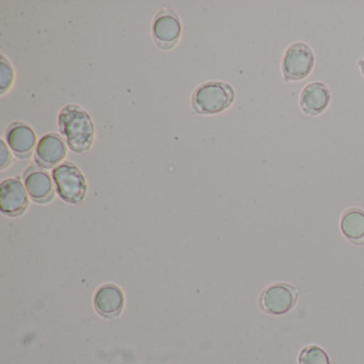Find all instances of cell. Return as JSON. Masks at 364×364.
Listing matches in <instances>:
<instances>
[{"instance_id":"obj_1","label":"cell","mask_w":364,"mask_h":364,"mask_svg":"<svg viewBox=\"0 0 364 364\" xmlns=\"http://www.w3.org/2000/svg\"><path fill=\"white\" fill-rule=\"evenodd\" d=\"M59 129L69 148L76 153H86L95 140V125L86 110L69 105L59 114Z\"/></svg>"},{"instance_id":"obj_2","label":"cell","mask_w":364,"mask_h":364,"mask_svg":"<svg viewBox=\"0 0 364 364\" xmlns=\"http://www.w3.org/2000/svg\"><path fill=\"white\" fill-rule=\"evenodd\" d=\"M234 97L233 88L225 82H206L199 87L193 95V109L198 114H218L232 105Z\"/></svg>"},{"instance_id":"obj_3","label":"cell","mask_w":364,"mask_h":364,"mask_svg":"<svg viewBox=\"0 0 364 364\" xmlns=\"http://www.w3.org/2000/svg\"><path fill=\"white\" fill-rule=\"evenodd\" d=\"M57 191L63 201L80 203L87 193V183L84 174L74 164H61L53 171Z\"/></svg>"},{"instance_id":"obj_4","label":"cell","mask_w":364,"mask_h":364,"mask_svg":"<svg viewBox=\"0 0 364 364\" xmlns=\"http://www.w3.org/2000/svg\"><path fill=\"white\" fill-rule=\"evenodd\" d=\"M314 67V54L306 43L291 44L283 55L281 69L287 82L308 77Z\"/></svg>"},{"instance_id":"obj_5","label":"cell","mask_w":364,"mask_h":364,"mask_svg":"<svg viewBox=\"0 0 364 364\" xmlns=\"http://www.w3.org/2000/svg\"><path fill=\"white\" fill-rule=\"evenodd\" d=\"M298 291L287 283H278L264 289L259 297V304L270 314H284L297 304Z\"/></svg>"},{"instance_id":"obj_6","label":"cell","mask_w":364,"mask_h":364,"mask_svg":"<svg viewBox=\"0 0 364 364\" xmlns=\"http://www.w3.org/2000/svg\"><path fill=\"white\" fill-rule=\"evenodd\" d=\"M182 26L176 14L169 9H164L157 14L153 24V35L157 46L161 50H171L180 39Z\"/></svg>"},{"instance_id":"obj_7","label":"cell","mask_w":364,"mask_h":364,"mask_svg":"<svg viewBox=\"0 0 364 364\" xmlns=\"http://www.w3.org/2000/svg\"><path fill=\"white\" fill-rule=\"evenodd\" d=\"M28 206V195L20 180L5 181L0 187V208L8 216H20Z\"/></svg>"},{"instance_id":"obj_8","label":"cell","mask_w":364,"mask_h":364,"mask_svg":"<svg viewBox=\"0 0 364 364\" xmlns=\"http://www.w3.org/2000/svg\"><path fill=\"white\" fill-rule=\"evenodd\" d=\"M67 146L60 136L48 134L40 139L36 152V163L43 168H53L65 159Z\"/></svg>"},{"instance_id":"obj_9","label":"cell","mask_w":364,"mask_h":364,"mask_svg":"<svg viewBox=\"0 0 364 364\" xmlns=\"http://www.w3.org/2000/svg\"><path fill=\"white\" fill-rule=\"evenodd\" d=\"M8 144L16 156L21 159H29L37 144V136L29 125L25 123H14L7 129Z\"/></svg>"},{"instance_id":"obj_10","label":"cell","mask_w":364,"mask_h":364,"mask_svg":"<svg viewBox=\"0 0 364 364\" xmlns=\"http://www.w3.org/2000/svg\"><path fill=\"white\" fill-rule=\"evenodd\" d=\"M329 89L323 82H315L304 87L300 95L299 103L302 112L315 117L325 112L330 103Z\"/></svg>"},{"instance_id":"obj_11","label":"cell","mask_w":364,"mask_h":364,"mask_svg":"<svg viewBox=\"0 0 364 364\" xmlns=\"http://www.w3.org/2000/svg\"><path fill=\"white\" fill-rule=\"evenodd\" d=\"M27 193L39 203H46L54 198V186L48 172L39 168L31 167L25 173Z\"/></svg>"},{"instance_id":"obj_12","label":"cell","mask_w":364,"mask_h":364,"mask_svg":"<svg viewBox=\"0 0 364 364\" xmlns=\"http://www.w3.org/2000/svg\"><path fill=\"white\" fill-rule=\"evenodd\" d=\"M95 304L102 315L114 317L122 311L124 296L119 287L112 284L104 285L95 295Z\"/></svg>"},{"instance_id":"obj_13","label":"cell","mask_w":364,"mask_h":364,"mask_svg":"<svg viewBox=\"0 0 364 364\" xmlns=\"http://www.w3.org/2000/svg\"><path fill=\"white\" fill-rule=\"evenodd\" d=\"M341 230L351 242L364 245V212L360 208H349L341 219Z\"/></svg>"},{"instance_id":"obj_14","label":"cell","mask_w":364,"mask_h":364,"mask_svg":"<svg viewBox=\"0 0 364 364\" xmlns=\"http://www.w3.org/2000/svg\"><path fill=\"white\" fill-rule=\"evenodd\" d=\"M299 364H330V361L323 349L311 345L300 353Z\"/></svg>"},{"instance_id":"obj_15","label":"cell","mask_w":364,"mask_h":364,"mask_svg":"<svg viewBox=\"0 0 364 364\" xmlns=\"http://www.w3.org/2000/svg\"><path fill=\"white\" fill-rule=\"evenodd\" d=\"M14 69L9 61L6 60L5 57H1V63H0V90L1 95L6 92L14 82Z\"/></svg>"},{"instance_id":"obj_16","label":"cell","mask_w":364,"mask_h":364,"mask_svg":"<svg viewBox=\"0 0 364 364\" xmlns=\"http://www.w3.org/2000/svg\"><path fill=\"white\" fill-rule=\"evenodd\" d=\"M0 146H1V151H0V168L5 169L11 163V154L8 151L7 146H6L4 140L0 141Z\"/></svg>"},{"instance_id":"obj_17","label":"cell","mask_w":364,"mask_h":364,"mask_svg":"<svg viewBox=\"0 0 364 364\" xmlns=\"http://www.w3.org/2000/svg\"><path fill=\"white\" fill-rule=\"evenodd\" d=\"M360 69H361L362 74L364 75V59L359 61Z\"/></svg>"}]
</instances>
